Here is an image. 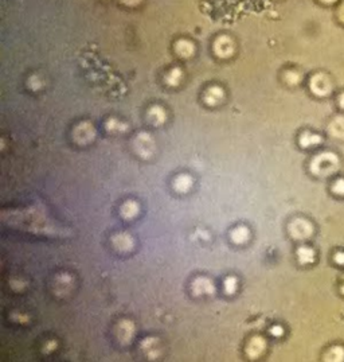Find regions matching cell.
<instances>
[{"mask_svg":"<svg viewBox=\"0 0 344 362\" xmlns=\"http://www.w3.org/2000/svg\"><path fill=\"white\" fill-rule=\"evenodd\" d=\"M339 164V159L335 153L325 152L319 155L317 158H315L314 163H312V170L316 174L324 175V174H328L331 171H334Z\"/></svg>","mask_w":344,"mask_h":362,"instance_id":"obj_1","label":"cell"},{"mask_svg":"<svg viewBox=\"0 0 344 362\" xmlns=\"http://www.w3.org/2000/svg\"><path fill=\"white\" fill-rule=\"evenodd\" d=\"M309 87H311V90L314 94L316 96H320V97H324L327 96L331 93L332 90V84H331V80H329L328 77L323 74V73H317V74H315L312 78H311V84H309Z\"/></svg>","mask_w":344,"mask_h":362,"instance_id":"obj_2","label":"cell"},{"mask_svg":"<svg viewBox=\"0 0 344 362\" xmlns=\"http://www.w3.org/2000/svg\"><path fill=\"white\" fill-rule=\"evenodd\" d=\"M214 51L219 57H230L234 51L233 41L229 36H219L214 43Z\"/></svg>","mask_w":344,"mask_h":362,"instance_id":"obj_3","label":"cell"},{"mask_svg":"<svg viewBox=\"0 0 344 362\" xmlns=\"http://www.w3.org/2000/svg\"><path fill=\"white\" fill-rule=\"evenodd\" d=\"M329 133L338 139H344V116L336 118L329 124Z\"/></svg>","mask_w":344,"mask_h":362,"instance_id":"obj_4","label":"cell"},{"mask_svg":"<svg viewBox=\"0 0 344 362\" xmlns=\"http://www.w3.org/2000/svg\"><path fill=\"white\" fill-rule=\"evenodd\" d=\"M176 51L182 57L187 58V57H191L195 53V47H194V45L190 41L183 39V41H179L176 43Z\"/></svg>","mask_w":344,"mask_h":362,"instance_id":"obj_5","label":"cell"},{"mask_svg":"<svg viewBox=\"0 0 344 362\" xmlns=\"http://www.w3.org/2000/svg\"><path fill=\"white\" fill-rule=\"evenodd\" d=\"M300 143H301L303 147H311V146H315V144L321 143V138L317 136V135H315V133L305 132L301 135Z\"/></svg>","mask_w":344,"mask_h":362,"instance_id":"obj_6","label":"cell"},{"mask_svg":"<svg viewBox=\"0 0 344 362\" xmlns=\"http://www.w3.org/2000/svg\"><path fill=\"white\" fill-rule=\"evenodd\" d=\"M299 256H300V260L303 261V263H311V261L314 260V250L309 249V248H300L299 250Z\"/></svg>","mask_w":344,"mask_h":362,"instance_id":"obj_7","label":"cell"},{"mask_svg":"<svg viewBox=\"0 0 344 362\" xmlns=\"http://www.w3.org/2000/svg\"><path fill=\"white\" fill-rule=\"evenodd\" d=\"M285 78H287V81H288L289 84L294 85V84H299L300 74L296 72H288L285 74Z\"/></svg>","mask_w":344,"mask_h":362,"instance_id":"obj_8","label":"cell"},{"mask_svg":"<svg viewBox=\"0 0 344 362\" xmlns=\"http://www.w3.org/2000/svg\"><path fill=\"white\" fill-rule=\"evenodd\" d=\"M334 191L336 194L344 195V179H339V181H336V182H335Z\"/></svg>","mask_w":344,"mask_h":362,"instance_id":"obj_9","label":"cell"},{"mask_svg":"<svg viewBox=\"0 0 344 362\" xmlns=\"http://www.w3.org/2000/svg\"><path fill=\"white\" fill-rule=\"evenodd\" d=\"M214 92L221 93L222 90H219V88H213V89H210L207 93H210V94H211V93H214ZM210 94H207V96H206V101L211 104V101H210ZM221 97H222V94H218V96H217V94H213V98H215V102L219 101V100H221Z\"/></svg>","mask_w":344,"mask_h":362,"instance_id":"obj_10","label":"cell"},{"mask_svg":"<svg viewBox=\"0 0 344 362\" xmlns=\"http://www.w3.org/2000/svg\"><path fill=\"white\" fill-rule=\"evenodd\" d=\"M338 18L344 23V3L340 5L339 10H338Z\"/></svg>","mask_w":344,"mask_h":362,"instance_id":"obj_11","label":"cell"},{"mask_svg":"<svg viewBox=\"0 0 344 362\" xmlns=\"http://www.w3.org/2000/svg\"><path fill=\"white\" fill-rule=\"evenodd\" d=\"M140 1H142V0H122V3L127 5H136L139 4Z\"/></svg>","mask_w":344,"mask_h":362,"instance_id":"obj_12","label":"cell"},{"mask_svg":"<svg viewBox=\"0 0 344 362\" xmlns=\"http://www.w3.org/2000/svg\"><path fill=\"white\" fill-rule=\"evenodd\" d=\"M336 263H339V264H344V253H339V255H336Z\"/></svg>","mask_w":344,"mask_h":362,"instance_id":"obj_13","label":"cell"},{"mask_svg":"<svg viewBox=\"0 0 344 362\" xmlns=\"http://www.w3.org/2000/svg\"><path fill=\"white\" fill-rule=\"evenodd\" d=\"M338 102H339V105L344 109V93H342L339 96V100H338Z\"/></svg>","mask_w":344,"mask_h":362,"instance_id":"obj_14","label":"cell"},{"mask_svg":"<svg viewBox=\"0 0 344 362\" xmlns=\"http://www.w3.org/2000/svg\"><path fill=\"white\" fill-rule=\"evenodd\" d=\"M323 3H325V4H332V3H335L336 0H321Z\"/></svg>","mask_w":344,"mask_h":362,"instance_id":"obj_15","label":"cell"},{"mask_svg":"<svg viewBox=\"0 0 344 362\" xmlns=\"http://www.w3.org/2000/svg\"><path fill=\"white\" fill-rule=\"evenodd\" d=\"M342 290H343V292H344V286H343V288H342Z\"/></svg>","mask_w":344,"mask_h":362,"instance_id":"obj_16","label":"cell"}]
</instances>
